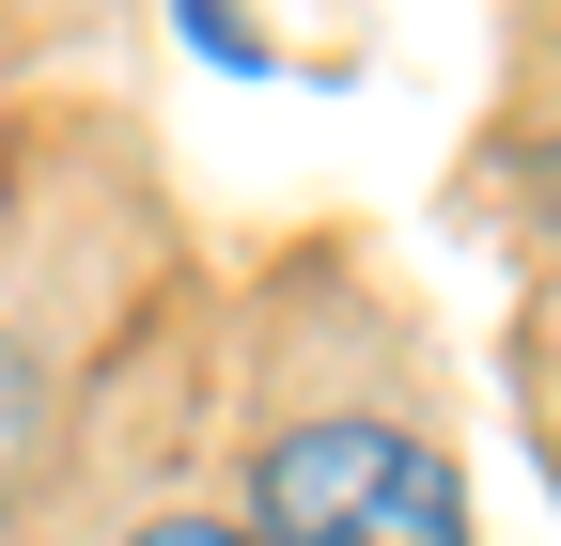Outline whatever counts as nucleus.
Listing matches in <instances>:
<instances>
[{
    "instance_id": "obj_1",
    "label": "nucleus",
    "mask_w": 561,
    "mask_h": 546,
    "mask_svg": "<svg viewBox=\"0 0 561 546\" xmlns=\"http://www.w3.org/2000/svg\"><path fill=\"white\" fill-rule=\"evenodd\" d=\"M234 546H468V485L405 422H297L265 453Z\"/></svg>"
},
{
    "instance_id": "obj_2",
    "label": "nucleus",
    "mask_w": 561,
    "mask_h": 546,
    "mask_svg": "<svg viewBox=\"0 0 561 546\" xmlns=\"http://www.w3.org/2000/svg\"><path fill=\"white\" fill-rule=\"evenodd\" d=\"M125 546H234V515H157V531H125Z\"/></svg>"
}]
</instances>
